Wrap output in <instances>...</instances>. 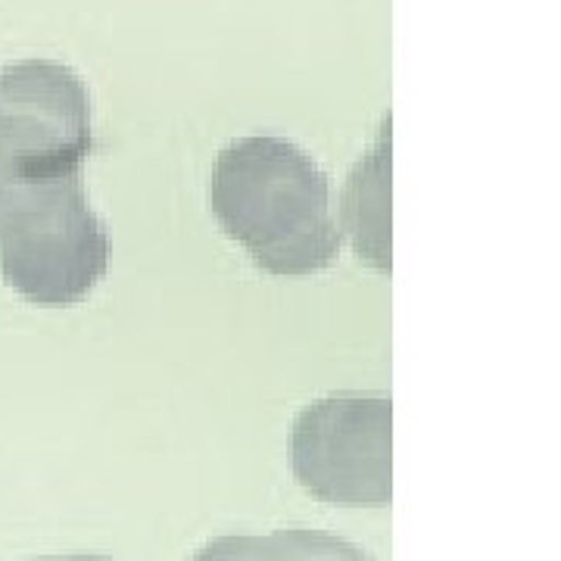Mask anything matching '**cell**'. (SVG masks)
Here are the masks:
<instances>
[{
	"instance_id": "cell-2",
	"label": "cell",
	"mask_w": 561,
	"mask_h": 561,
	"mask_svg": "<svg viewBox=\"0 0 561 561\" xmlns=\"http://www.w3.org/2000/svg\"><path fill=\"white\" fill-rule=\"evenodd\" d=\"M110 268V231L81 175L22 184L0 213V275L35 306H76Z\"/></svg>"
},
{
	"instance_id": "cell-8",
	"label": "cell",
	"mask_w": 561,
	"mask_h": 561,
	"mask_svg": "<svg viewBox=\"0 0 561 561\" xmlns=\"http://www.w3.org/2000/svg\"><path fill=\"white\" fill-rule=\"evenodd\" d=\"M47 561H110L103 556H66V559H47Z\"/></svg>"
},
{
	"instance_id": "cell-3",
	"label": "cell",
	"mask_w": 561,
	"mask_h": 561,
	"mask_svg": "<svg viewBox=\"0 0 561 561\" xmlns=\"http://www.w3.org/2000/svg\"><path fill=\"white\" fill-rule=\"evenodd\" d=\"M290 468L328 505H390L393 400L356 390L312 400L290 427Z\"/></svg>"
},
{
	"instance_id": "cell-4",
	"label": "cell",
	"mask_w": 561,
	"mask_h": 561,
	"mask_svg": "<svg viewBox=\"0 0 561 561\" xmlns=\"http://www.w3.org/2000/svg\"><path fill=\"white\" fill-rule=\"evenodd\" d=\"M0 113L20 140L28 184L81 175L91 157V94L69 66H10L0 76Z\"/></svg>"
},
{
	"instance_id": "cell-5",
	"label": "cell",
	"mask_w": 561,
	"mask_h": 561,
	"mask_svg": "<svg viewBox=\"0 0 561 561\" xmlns=\"http://www.w3.org/2000/svg\"><path fill=\"white\" fill-rule=\"evenodd\" d=\"M341 234L356 256L378 272H390V128L359 160L341 201Z\"/></svg>"
},
{
	"instance_id": "cell-7",
	"label": "cell",
	"mask_w": 561,
	"mask_h": 561,
	"mask_svg": "<svg viewBox=\"0 0 561 561\" xmlns=\"http://www.w3.org/2000/svg\"><path fill=\"white\" fill-rule=\"evenodd\" d=\"M25 184V162H22V150L7 119L0 116V213L7 201Z\"/></svg>"
},
{
	"instance_id": "cell-6",
	"label": "cell",
	"mask_w": 561,
	"mask_h": 561,
	"mask_svg": "<svg viewBox=\"0 0 561 561\" xmlns=\"http://www.w3.org/2000/svg\"><path fill=\"white\" fill-rule=\"evenodd\" d=\"M191 561H371L359 546L312 527H278L272 534H225L203 542Z\"/></svg>"
},
{
	"instance_id": "cell-1",
	"label": "cell",
	"mask_w": 561,
	"mask_h": 561,
	"mask_svg": "<svg viewBox=\"0 0 561 561\" xmlns=\"http://www.w3.org/2000/svg\"><path fill=\"white\" fill-rule=\"evenodd\" d=\"M209 209L256 268L275 278H309L341 253L331 179L294 140L247 135L221 147Z\"/></svg>"
}]
</instances>
